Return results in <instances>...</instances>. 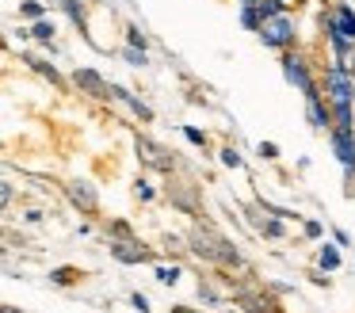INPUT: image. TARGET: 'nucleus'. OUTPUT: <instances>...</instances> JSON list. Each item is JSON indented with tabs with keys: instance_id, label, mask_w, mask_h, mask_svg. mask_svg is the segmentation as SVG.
Wrapping results in <instances>:
<instances>
[{
	"instance_id": "9d476101",
	"label": "nucleus",
	"mask_w": 355,
	"mask_h": 313,
	"mask_svg": "<svg viewBox=\"0 0 355 313\" xmlns=\"http://www.w3.org/2000/svg\"><path fill=\"white\" fill-rule=\"evenodd\" d=\"M306 119H309V126H313V130H332V107H329V99H324V96L306 99Z\"/></svg>"
},
{
	"instance_id": "f03ea898",
	"label": "nucleus",
	"mask_w": 355,
	"mask_h": 313,
	"mask_svg": "<svg viewBox=\"0 0 355 313\" xmlns=\"http://www.w3.org/2000/svg\"><path fill=\"white\" fill-rule=\"evenodd\" d=\"M283 76H286V84H294V88H298L306 99L321 96V92H317V81H313V73H309V65H306V58H302V53H294V50H283Z\"/></svg>"
},
{
	"instance_id": "f3484780",
	"label": "nucleus",
	"mask_w": 355,
	"mask_h": 313,
	"mask_svg": "<svg viewBox=\"0 0 355 313\" xmlns=\"http://www.w3.org/2000/svg\"><path fill=\"white\" fill-rule=\"evenodd\" d=\"M241 23H245V31H260V27H263L260 8H256V4H245V8H241Z\"/></svg>"
},
{
	"instance_id": "473e14b6",
	"label": "nucleus",
	"mask_w": 355,
	"mask_h": 313,
	"mask_svg": "<svg viewBox=\"0 0 355 313\" xmlns=\"http://www.w3.org/2000/svg\"><path fill=\"white\" fill-rule=\"evenodd\" d=\"M172 313H199V310H191V305H176Z\"/></svg>"
},
{
	"instance_id": "1a4fd4ad",
	"label": "nucleus",
	"mask_w": 355,
	"mask_h": 313,
	"mask_svg": "<svg viewBox=\"0 0 355 313\" xmlns=\"http://www.w3.org/2000/svg\"><path fill=\"white\" fill-rule=\"evenodd\" d=\"M73 84H77L80 92H85V96H96V99H107L111 96V84L103 81L100 73H96V69H77V73H73Z\"/></svg>"
},
{
	"instance_id": "20e7f679",
	"label": "nucleus",
	"mask_w": 355,
	"mask_h": 313,
	"mask_svg": "<svg viewBox=\"0 0 355 313\" xmlns=\"http://www.w3.org/2000/svg\"><path fill=\"white\" fill-rule=\"evenodd\" d=\"M324 99H329V107L355 103V73H352V69L332 65L329 73H324Z\"/></svg>"
},
{
	"instance_id": "bb28decb",
	"label": "nucleus",
	"mask_w": 355,
	"mask_h": 313,
	"mask_svg": "<svg viewBox=\"0 0 355 313\" xmlns=\"http://www.w3.org/2000/svg\"><path fill=\"white\" fill-rule=\"evenodd\" d=\"M256 153H260L263 160H275L279 157V145L275 142H260V145H256Z\"/></svg>"
},
{
	"instance_id": "6ab92c4d",
	"label": "nucleus",
	"mask_w": 355,
	"mask_h": 313,
	"mask_svg": "<svg viewBox=\"0 0 355 313\" xmlns=\"http://www.w3.org/2000/svg\"><path fill=\"white\" fill-rule=\"evenodd\" d=\"M256 8H260L263 19H271V15H283L286 12V0H256Z\"/></svg>"
},
{
	"instance_id": "a878e982",
	"label": "nucleus",
	"mask_w": 355,
	"mask_h": 313,
	"mask_svg": "<svg viewBox=\"0 0 355 313\" xmlns=\"http://www.w3.org/2000/svg\"><path fill=\"white\" fill-rule=\"evenodd\" d=\"M172 198H176V206H184V210H195V195H191V191H172Z\"/></svg>"
},
{
	"instance_id": "dca6fc26",
	"label": "nucleus",
	"mask_w": 355,
	"mask_h": 313,
	"mask_svg": "<svg viewBox=\"0 0 355 313\" xmlns=\"http://www.w3.org/2000/svg\"><path fill=\"white\" fill-rule=\"evenodd\" d=\"M54 31H58L54 19H35L31 23V38H39V42H46V46L54 42Z\"/></svg>"
},
{
	"instance_id": "7c9ffc66",
	"label": "nucleus",
	"mask_w": 355,
	"mask_h": 313,
	"mask_svg": "<svg viewBox=\"0 0 355 313\" xmlns=\"http://www.w3.org/2000/svg\"><path fill=\"white\" fill-rule=\"evenodd\" d=\"M302 229H306V237H309V241H317V237L324 233V229H321V221H306Z\"/></svg>"
},
{
	"instance_id": "7ed1b4c3",
	"label": "nucleus",
	"mask_w": 355,
	"mask_h": 313,
	"mask_svg": "<svg viewBox=\"0 0 355 313\" xmlns=\"http://www.w3.org/2000/svg\"><path fill=\"white\" fill-rule=\"evenodd\" d=\"M260 35V42L268 46V50H291L294 46V19L291 15H271V19H263V27L256 31Z\"/></svg>"
},
{
	"instance_id": "f257e3e1",
	"label": "nucleus",
	"mask_w": 355,
	"mask_h": 313,
	"mask_svg": "<svg viewBox=\"0 0 355 313\" xmlns=\"http://www.w3.org/2000/svg\"><path fill=\"white\" fill-rule=\"evenodd\" d=\"M187 248L195 252L199 260H207V264H218V267H245V260H241V252L233 248V241L225 233H218L214 226H195L191 237H187Z\"/></svg>"
},
{
	"instance_id": "ddd939ff",
	"label": "nucleus",
	"mask_w": 355,
	"mask_h": 313,
	"mask_svg": "<svg viewBox=\"0 0 355 313\" xmlns=\"http://www.w3.org/2000/svg\"><path fill=\"white\" fill-rule=\"evenodd\" d=\"M24 61H27V65H31V69H35V73H39V76H46V81L54 84V88H62V84H65V81H62V73H58L54 65H46V61H42V58H24Z\"/></svg>"
},
{
	"instance_id": "b1692460",
	"label": "nucleus",
	"mask_w": 355,
	"mask_h": 313,
	"mask_svg": "<svg viewBox=\"0 0 355 313\" xmlns=\"http://www.w3.org/2000/svg\"><path fill=\"white\" fill-rule=\"evenodd\" d=\"M260 229H263V237H283V233H286L283 218H268V221H260Z\"/></svg>"
},
{
	"instance_id": "a211bd4d",
	"label": "nucleus",
	"mask_w": 355,
	"mask_h": 313,
	"mask_svg": "<svg viewBox=\"0 0 355 313\" xmlns=\"http://www.w3.org/2000/svg\"><path fill=\"white\" fill-rule=\"evenodd\" d=\"M180 264H157V282H164V287H172V282H180Z\"/></svg>"
},
{
	"instance_id": "2f4dec72",
	"label": "nucleus",
	"mask_w": 355,
	"mask_h": 313,
	"mask_svg": "<svg viewBox=\"0 0 355 313\" xmlns=\"http://www.w3.org/2000/svg\"><path fill=\"white\" fill-rule=\"evenodd\" d=\"M126 42H130V46H146V35H141V31H126Z\"/></svg>"
},
{
	"instance_id": "4468645a",
	"label": "nucleus",
	"mask_w": 355,
	"mask_h": 313,
	"mask_svg": "<svg viewBox=\"0 0 355 313\" xmlns=\"http://www.w3.org/2000/svg\"><path fill=\"white\" fill-rule=\"evenodd\" d=\"M317 264H321V271H336V267H340V248H336V244H321Z\"/></svg>"
},
{
	"instance_id": "9b49d317",
	"label": "nucleus",
	"mask_w": 355,
	"mask_h": 313,
	"mask_svg": "<svg viewBox=\"0 0 355 313\" xmlns=\"http://www.w3.org/2000/svg\"><path fill=\"white\" fill-rule=\"evenodd\" d=\"M237 302L245 305L248 313H283L275 305V298L271 294H260V290H237Z\"/></svg>"
},
{
	"instance_id": "c756f323",
	"label": "nucleus",
	"mask_w": 355,
	"mask_h": 313,
	"mask_svg": "<svg viewBox=\"0 0 355 313\" xmlns=\"http://www.w3.org/2000/svg\"><path fill=\"white\" fill-rule=\"evenodd\" d=\"M130 305H134V310H138V313H149V310H153L146 294H130Z\"/></svg>"
},
{
	"instance_id": "2eb2a0df",
	"label": "nucleus",
	"mask_w": 355,
	"mask_h": 313,
	"mask_svg": "<svg viewBox=\"0 0 355 313\" xmlns=\"http://www.w3.org/2000/svg\"><path fill=\"white\" fill-rule=\"evenodd\" d=\"M332 126L355 130V111H352V103H336V107H332Z\"/></svg>"
},
{
	"instance_id": "6e6552de",
	"label": "nucleus",
	"mask_w": 355,
	"mask_h": 313,
	"mask_svg": "<svg viewBox=\"0 0 355 313\" xmlns=\"http://www.w3.org/2000/svg\"><path fill=\"white\" fill-rule=\"evenodd\" d=\"M324 31H336V35H344L347 42H355V8L352 4H336L329 12V19H324Z\"/></svg>"
},
{
	"instance_id": "0eeeda50",
	"label": "nucleus",
	"mask_w": 355,
	"mask_h": 313,
	"mask_svg": "<svg viewBox=\"0 0 355 313\" xmlns=\"http://www.w3.org/2000/svg\"><path fill=\"white\" fill-rule=\"evenodd\" d=\"M65 195H69V203L77 206L80 214H96V210H100V198H96V187H92V183H85V180L65 183Z\"/></svg>"
},
{
	"instance_id": "c85d7f7f",
	"label": "nucleus",
	"mask_w": 355,
	"mask_h": 313,
	"mask_svg": "<svg viewBox=\"0 0 355 313\" xmlns=\"http://www.w3.org/2000/svg\"><path fill=\"white\" fill-rule=\"evenodd\" d=\"M134 195H138L141 203H153V187H149L146 180H138V187H134Z\"/></svg>"
},
{
	"instance_id": "cd10ccee",
	"label": "nucleus",
	"mask_w": 355,
	"mask_h": 313,
	"mask_svg": "<svg viewBox=\"0 0 355 313\" xmlns=\"http://www.w3.org/2000/svg\"><path fill=\"white\" fill-rule=\"evenodd\" d=\"M184 137H187L191 145H207V134H202L199 126H184Z\"/></svg>"
},
{
	"instance_id": "39448f33",
	"label": "nucleus",
	"mask_w": 355,
	"mask_h": 313,
	"mask_svg": "<svg viewBox=\"0 0 355 313\" xmlns=\"http://www.w3.org/2000/svg\"><path fill=\"white\" fill-rule=\"evenodd\" d=\"M107 248L119 264H153V252L138 237H115V241H107Z\"/></svg>"
},
{
	"instance_id": "423d86ee",
	"label": "nucleus",
	"mask_w": 355,
	"mask_h": 313,
	"mask_svg": "<svg viewBox=\"0 0 355 313\" xmlns=\"http://www.w3.org/2000/svg\"><path fill=\"white\" fill-rule=\"evenodd\" d=\"M329 142H332V153H336V160L344 164L347 180H352V176H355V130L332 126V130H329Z\"/></svg>"
},
{
	"instance_id": "aec40b11",
	"label": "nucleus",
	"mask_w": 355,
	"mask_h": 313,
	"mask_svg": "<svg viewBox=\"0 0 355 313\" xmlns=\"http://www.w3.org/2000/svg\"><path fill=\"white\" fill-rule=\"evenodd\" d=\"M19 15H24V19H46V8H42L39 0H24V4H19Z\"/></svg>"
},
{
	"instance_id": "5701e85b",
	"label": "nucleus",
	"mask_w": 355,
	"mask_h": 313,
	"mask_svg": "<svg viewBox=\"0 0 355 313\" xmlns=\"http://www.w3.org/2000/svg\"><path fill=\"white\" fill-rule=\"evenodd\" d=\"M62 8H65V15H69L77 27H85V8H80L77 0H62Z\"/></svg>"
},
{
	"instance_id": "412c9836",
	"label": "nucleus",
	"mask_w": 355,
	"mask_h": 313,
	"mask_svg": "<svg viewBox=\"0 0 355 313\" xmlns=\"http://www.w3.org/2000/svg\"><path fill=\"white\" fill-rule=\"evenodd\" d=\"M50 282H58V287H73V282H77V271H73V267H54V271H50Z\"/></svg>"
},
{
	"instance_id": "393cba45",
	"label": "nucleus",
	"mask_w": 355,
	"mask_h": 313,
	"mask_svg": "<svg viewBox=\"0 0 355 313\" xmlns=\"http://www.w3.org/2000/svg\"><path fill=\"white\" fill-rule=\"evenodd\" d=\"M222 164H225V168H241L245 160H241V153L233 149V145H225V149H222Z\"/></svg>"
},
{
	"instance_id": "f8f14e48",
	"label": "nucleus",
	"mask_w": 355,
	"mask_h": 313,
	"mask_svg": "<svg viewBox=\"0 0 355 313\" xmlns=\"http://www.w3.org/2000/svg\"><path fill=\"white\" fill-rule=\"evenodd\" d=\"M138 157L146 160L149 168H157V172H168V168H172V157H164V149H161V145L146 142V137H138Z\"/></svg>"
},
{
	"instance_id": "4be33fe9",
	"label": "nucleus",
	"mask_w": 355,
	"mask_h": 313,
	"mask_svg": "<svg viewBox=\"0 0 355 313\" xmlns=\"http://www.w3.org/2000/svg\"><path fill=\"white\" fill-rule=\"evenodd\" d=\"M123 58H126V65H146V46H130V42H126Z\"/></svg>"
}]
</instances>
